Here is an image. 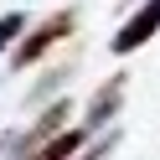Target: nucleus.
Here are the masks:
<instances>
[{"label":"nucleus","mask_w":160,"mask_h":160,"mask_svg":"<svg viewBox=\"0 0 160 160\" xmlns=\"http://www.w3.org/2000/svg\"><path fill=\"white\" fill-rule=\"evenodd\" d=\"M155 31H160V0H145V5H139V11H134V16H129V21L114 31V52H119V57H124V52H134V47H145Z\"/></svg>","instance_id":"1"},{"label":"nucleus","mask_w":160,"mask_h":160,"mask_svg":"<svg viewBox=\"0 0 160 160\" xmlns=\"http://www.w3.org/2000/svg\"><path fill=\"white\" fill-rule=\"evenodd\" d=\"M67 31H72V16H67V11H62V16H52V21H42V26H36V31L26 36L21 47H16V67H31L36 57H47V52H52V47L62 42Z\"/></svg>","instance_id":"2"},{"label":"nucleus","mask_w":160,"mask_h":160,"mask_svg":"<svg viewBox=\"0 0 160 160\" xmlns=\"http://www.w3.org/2000/svg\"><path fill=\"white\" fill-rule=\"evenodd\" d=\"M62 124H67V103H62V98H57V103L47 108V114L36 119V124L26 129L21 139H11V155H21V160H26V155H31V150H42L47 139H57V134H62Z\"/></svg>","instance_id":"3"},{"label":"nucleus","mask_w":160,"mask_h":160,"mask_svg":"<svg viewBox=\"0 0 160 160\" xmlns=\"http://www.w3.org/2000/svg\"><path fill=\"white\" fill-rule=\"evenodd\" d=\"M119 98H124V78H108V83L93 93V103H88V129L108 124V119H114V108H119Z\"/></svg>","instance_id":"4"},{"label":"nucleus","mask_w":160,"mask_h":160,"mask_svg":"<svg viewBox=\"0 0 160 160\" xmlns=\"http://www.w3.org/2000/svg\"><path fill=\"white\" fill-rule=\"evenodd\" d=\"M83 139H88V129H62L57 139H47L42 150H31L26 160H72L78 150H83Z\"/></svg>","instance_id":"5"},{"label":"nucleus","mask_w":160,"mask_h":160,"mask_svg":"<svg viewBox=\"0 0 160 160\" xmlns=\"http://www.w3.org/2000/svg\"><path fill=\"white\" fill-rule=\"evenodd\" d=\"M21 31H26V16H21V11H16V16H0V52H5Z\"/></svg>","instance_id":"6"},{"label":"nucleus","mask_w":160,"mask_h":160,"mask_svg":"<svg viewBox=\"0 0 160 160\" xmlns=\"http://www.w3.org/2000/svg\"><path fill=\"white\" fill-rule=\"evenodd\" d=\"M108 150H114V134H103V139H98V145H88V150H83V155H78V160H103Z\"/></svg>","instance_id":"7"},{"label":"nucleus","mask_w":160,"mask_h":160,"mask_svg":"<svg viewBox=\"0 0 160 160\" xmlns=\"http://www.w3.org/2000/svg\"><path fill=\"white\" fill-rule=\"evenodd\" d=\"M5 150H11V139H5V145H0V155H5Z\"/></svg>","instance_id":"8"}]
</instances>
